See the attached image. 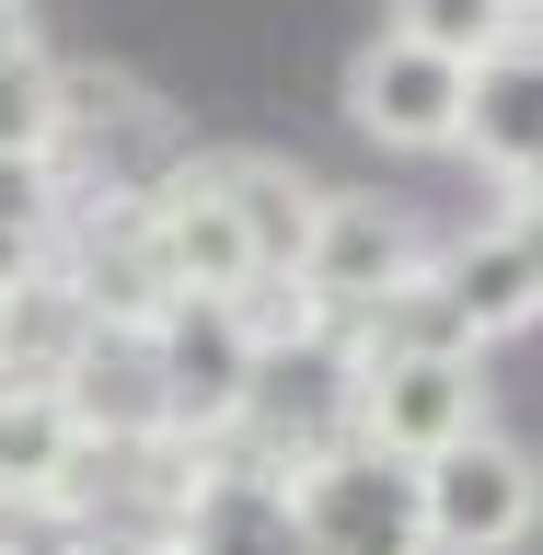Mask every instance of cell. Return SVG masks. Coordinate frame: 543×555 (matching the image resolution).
Masks as SVG:
<instances>
[{
	"instance_id": "1",
	"label": "cell",
	"mask_w": 543,
	"mask_h": 555,
	"mask_svg": "<svg viewBox=\"0 0 543 555\" xmlns=\"http://www.w3.org/2000/svg\"><path fill=\"white\" fill-rule=\"evenodd\" d=\"M312 173H289L277 151H185V163L139 197V232H151V267L163 289H197V301H255V289H289L312 243Z\"/></svg>"
},
{
	"instance_id": "2",
	"label": "cell",
	"mask_w": 543,
	"mask_h": 555,
	"mask_svg": "<svg viewBox=\"0 0 543 555\" xmlns=\"http://www.w3.org/2000/svg\"><path fill=\"white\" fill-rule=\"evenodd\" d=\"M151 393H163V440L173 451H208V440H243V416H255V382H267V336H255V312L243 301H197V289H173L151 324Z\"/></svg>"
},
{
	"instance_id": "3",
	"label": "cell",
	"mask_w": 543,
	"mask_h": 555,
	"mask_svg": "<svg viewBox=\"0 0 543 555\" xmlns=\"http://www.w3.org/2000/svg\"><path fill=\"white\" fill-rule=\"evenodd\" d=\"M289 509H301V555H440L428 544V475L359 428H336L289 463Z\"/></svg>"
},
{
	"instance_id": "4",
	"label": "cell",
	"mask_w": 543,
	"mask_h": 555,
	"mask_svg": "<svg viewBox=\"0 0 543 555\" xmlns=\"http://www.w3.org/2000/svg\"><path fill=\"white\" fill-rule=\"evenodd\" d=\"M185 151H197V139L173 128L139 81H116V69H69V93H59V151H47V173L69 185V220H81V208H139Z\"/></svg>"
},
{
	"instance_id": "5",
	"label": "cell",
	"mask_w": 543,
	"mask_h": 555,
	"mask_svg": "<svg viewBox=\"0 0 543 555\" xmlns=\"http://www.w3.org/2000/svg\"><path fill=\"white\" fill-rule=\"evenodd\" d=\"M347 428L393 463H440L451 440L486 428V347H393L347 371Z\"/></svg>"
},
{
	"instance_id": "6",
	"label": "cell",
	"mask_w": 543,
	"mask_h": 555,
	"mask_svg": "<svg viewBox=\"0 0 543 555\" xmlns=\"http://www.w3.org/2000/svg\"><path fill=\"white\" fill-rule=\"evenodd\" d=\"M163 555H301L289 463H267V451H243V440L185 451V475H173V520H163Z\"/></svg>"
},
{
	"instance_id": "7",
	"label": "cell",
	"mask_w": 543,
	"mask_h": 555,
	"mask_svg": "<svg viewBox=\"0 0 543 555\" xmlns=\"http://www.w3.org/2000/svg\"><path fill=\"white\" fill-rule=\"evenodd\" d=\"M416 475H428V544L440 555H520L543 532V463L497 416L475 440H451L440 463H416Z\"/></svg>"
},
{
	"instance_id": "8",
	"label": "cell",
	"mask_w": 543,
	"mask_h": 555,
	"mask_svg": "<svg viewBox=\"0 0 543 555\" xmlns=\"http://www.w3.org/2000/svg\"><path fill=\"white\" fill-rule=\"evenodd\" d=\"M428 255H440L428 220H405L393 197H347V185H324V197H312V243H301V301L324 312V324H347V312H371L382 289L428 278Z\"/></svg>"
},
{
	"instance_id": "9",
	"label": "cell",
	"mask_w": 543,
	"mask_h": 555,
	"mask_svg": "<svg viewBox=\"0 0 543 555\" xmlns=\"http://www.w3.org/2000/svg\"><path fill=\"white\" fill-rule=\"evenodd\" d=\"M463 104H475V69L393 24L347 59V128L371 151H463Z\"/></svg>"
},
{
	"instance_id": "10",
	"label": "cell",
	"mask_w": 543,
	"mask_h": 555,
	"mask_svg": "<svg viewBox=\"0 0 543 555\" xmlns=\"http://www.w3.org/2000/svg\"><path fill=\"white\" fill-rule=\"evenodd\" d=\"M428 278H440L463 347H497V336H532L543 324V232L520 220V208H497V220H475V232H440Z\"/></svg>"
},
{
	"instance_id": "11",
	"label": "cell",
	"mask_w": 543,
	"mask_h": 555,
	"mask_svg": "<svg viewBox=\"0 0 543 555\" xmlns=\"http://www.w3.org/2000/svg\"><path fill=\"white\" fill-rule=\"evenodd\" d=\"M104 475V440L81 428L59 382H0V509H81Z\"/></svg>"
},
{
	"instance_id": "12",
	"label": "cell",
	"mask_w": 543,
	"mask_h": 555,
	"mask_svg": "<svg viewBox=\"0 0 543 555\" xmlns=\"http://www.w3.org/2000/svg\"><path fill=\"white\" fill-rule=\"evenodd\" d=\"M463 151H475V173H497V185H532L543 173V35L520 24L497 59H475V104H463Z\"/></svg>"
},
{
	"instance_id": "13",
	"label": "cell",
	"mask_w": 543,
	"mask_h": 555,
	"mask_svg": "<svg viewBox=\"0 0 543 555\" xmlns=\"http://www.w3.org/2000/svg\"><path fill=\"white\" fill-rule=\"evenodd\" d=\"M59 255H69V185L24 151H0V301L59 278Z\"/></svg>"
},
{
	"instance_id": "14",
	"label": "cell",
	"mask_w": 543,
	"mask_h": 555,
	"mask_svg": "<svg viewBox=\"0 0 543 555\" xmlns=\"http://www.w3.org/2000/svg\"><path fill=\"white\" fill-rule=\"evenodd\" d=\"M382 24L393 35H416V47H440V59H497V47H509L520 35V12L509 0H393V12H382Z\"/></svg>"
},
{
	"instance_id": "15",
	"label": "cell",
	"mask_w": 543,
	"mask_h": 555,
	"mask_svg": "<svg viewBox=\"0 0 543 555\" xmlns=\"http://www.w3.org/2000/svg\"><path fill=\"white\" fill-rule=\"evenodd\" d=\"M59 93H69V69L47 59V47H24V59H0V151H24V163H47V151H59Z\"/></svg>"
},
{
	"instance_id": "16",
	"label": "cell",
	"mask_w": 543,
	"mask_h": 555,
	"mask_svg": "<svg viewBox=\"0 0 543 555\" xmlns=\"http://www.w3.org/2000/svg\"><path fill=\"white\" fill-rule=\"evenodd\" d=\"M35 47V0H0V59H24Z\"/></svg>"
},
{
	"instance_id": "17",
	"label": "cell",
	"mask_w": 543,
	"mask_h": 555,
	"mask_svg": "<svg viewBox=\"0 0 543 555\" xmlns=\"http://www.w3.org/2000/svg\"><path fill=\"white\" fill-rule=\"evenodd\" d=\"M509 208H520V220H532V232H543V173H532V185H520V197H509Z\"/></svg>"
},
{
	"instance_id": "18",
	"label": "cell",
	"mask_w": 543,
	"mask_h": 555,
	"mask_svg": "<svg viewBox=\"0 0 543 555\" xmlns=\"http://www.w3.org/2000/svg\"><path fill=\"white\" fill-rule=\"evenodd\" d=\"M509 12H520V24H532V35H543V0H509Z\"/></svg>"
},
{
	"instance_id": "19",
	"label": "cell",
	"mask_w": 543,
	"mask_h": 555,
	"mask_svg": "<svg viewBox=\"0 0 543 555\" xmlns=\"http://www.w3.org/2000/svg\"><path fill=\"white\" fill-rule=\"evenodd\" d=\"M0 382H12V371H0Z\"/></svg>"
}]
</instances>
